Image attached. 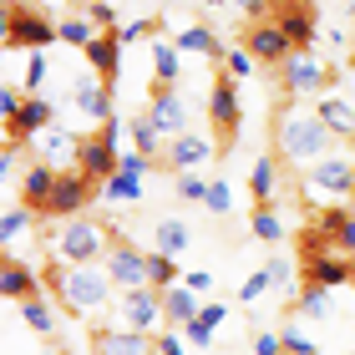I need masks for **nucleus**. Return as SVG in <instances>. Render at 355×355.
Here are the masks:
<instances>
[{"label": "nucleus", "mask_w": 355, "mask_h": 355, "mask_svg": "<svg viewBox=\"0 0 355 355\" xmlns=\"http://www.w3.org/2000/svg\"><path fill=\"white\" fill-rule=\"evenodd\" d=\"M274 153H279L284 168H315L325 153H335V132L315 112H300V107H284L274 117Z\"/></svg>", "instance_id": "obj_1"}, {"label": "nucleus", "mask_w": 355, "mask_h": 355, "mask_svg": "<svg viewBox=\"0 0 355 355\" xmlns=\"http://www.w3.org/2000/svg\"><path fill=\"white\" fill-rule=\"evenodd\" d=\"M112 289H117V284L107 279L102 264H67L56 295H61V304H67L71 315H96V310L112 304Z\"/></svg>", "instance_id": "obj_2"}, {"label": "nucleus", "mask_w": 355, "mask_h": 355, "mask_svg": "<svg viewBox=\"0 0 355 355\" xmlns=\"http://www.w3.org/2000/svg\"><path fill=\"white\" fill-rule=\"evenodd\" d=\"M112 244H117L112 229H107V223H92V218H71L67 229L56 234V254L67 264H102Z\"/></svg>", "instance_id": "obj_3"}, {"label": "nucleus", "mask_w": 355, "mask_h": 355, "mask_svg": "<svg viewBox=\"0 0 355 355\" xmlns=\"http://www.w3.org/2000/svg\"><path fill=\"white\" fill-rule=\"evenodd\" d=\"M300 178H304V198L310 203H325V198H335V193H355V157L350 153H325Z\"/></svg>", "instance_id": "obj_4"}, {"label": "nucleus", "mask_w": 355, "mask_h": 355, "mask_svg": "<svg viewBox=\"0 0 355 355\" xmlns=\"http://www.w3.org/2000/svg\"><path fill=\"white\" fill-rule=\"evenodd\" d=\"M350 274H355V259H345L340 249H330L310 229V239H304V279L320 289H340V284H350Z\"/></svg>", "instance_id": "obj_5"}, {"label": "nucleus", "mask_w": 355, "mask_h": 355, "mask_svg": "<svg viewBox=\"0 0 355 355\" xmlns=\"http://www.w3.org/2000/svg\"><path fill=\"white\" fill-rule=\"evenodd\" d=\"M163 325V295L153 284L142 289H122L117 295V330H132V335H153Z\"/></svg>", "instance_id": "obj_6"}, {"label": "nucleus", "mask_w": 355, "mask_h": 355, "mask_svg": "<svg viewBox=\"0 0 355 355\" xmlns=\"http://www.w3.org/2000/svg\"><path fill=\"white\" fill-rule=\"evenodd\" d=\"M117 142H122V122L112 117V122H102V132L96 137H82V163H76V173H87L92 183H107L112 173H117Z\"/></svg>", "instance_id": "obj_7"}, {"label": "nucleus", "mask_w": 355, "mask_h": 355, "mask_svg": "<svg viewBox=\"0 0 355 355\" xmlns=\"http://www.w3.org/2000/svg\"><path fill=\"white\" fill-rule=\"evenodd\" d=\"M239 117H244V107H239V87H234V76H214V87H208V122H214V132L223 142H234L239 137Z\"/></svg>", "instance_id": "obj_8"}, {"label": "nucleus", "mask_w": 355, "mask_h": 355, "mask_svg": "<svg viewBox=\"0 0 355 355\" xmlns=\"http://www.w3.org/2000/svg\"><path fill=\"white\" fill-rule=\"evenodd\" d=\"M6 46H26V51H51L56 46V26L31 6H10V36Z\"/></svg>", "instance_id": "obj_9"}, {"label": "nucleus", "mask_w": 355, "mask_h": 355, "mask_svg": "<svg viewBox=\"0 0 355 355\" xmlns=\"http://www.w3.org/2000/svg\"><path fill=\"white\" fill-rule=\"evenodd\" d=\"M102 269H107V279L117 284V295H122V289H142V284H148V254L132 249L127 239H117V244L107 249Z\"/></svg>", "instance_id": "obj_10"}, {"label": "nucleus", "mask_w": 355, "mask_h": 355, "mask_svg": "<svg viewBox=\"0 0 355 355\" xmlns=\"http://www.w3.org/2000/svg\"><path fill=\"white\" fill-rule=\"evenodd\" d=\"M92 198H102V193H96V183H92L87 173H76V168H71V173H61V183H56V193H51V203H46V218H76Z\"/></svg>", "instance_id": "obj_11"}, {"label": "nucleus", "mask_w": 355, "mask_h": 355, "mask_svg": "<svg viewBox=\"0 0 355 355\" xmlns=\"http://www.w3.org/2000/svg\"><path fill=\"white\" fill-rule=\"evenodd\" d=\"M330 76H335V71H330V67H320L310 51H295V56L284 61V76H279V82H284V96L295 102V96L325 92V87H330Z\"/></svg>", "instance_id": "obj_12"}, {"label": "nucleus", "mask_w": 355, "mask_h": 355, "mask_svg": "<svg viewBox=\"0 0 355 355\" xmlns=\"http://www.w3.org/2000/svg\"><path fill=\"white\" fill-rule=\"evenodd\" d=\"M244 51L254 56V61H264V67H284L289 56H295V46H289V36L274 21H254L249 31H244Z\"/></svg>", "instance_id": "obj_13"}, {"label": "nucleus", "mask_w": 355, "mask_h": 355, "mask_svg": "<svg viewBox=\"0 0 355 355\" xmlns=\"http://www.w3.org/2000/svg\"><path fill=\"white\" fill-rule=\"evenodd\" d=\"M274 26L289 36V46H295V51H304V46L315 41V31H320L315 0H279V10H274Z\"/></svg>", "instance_id": "obj_14"}, {"label": "nucleus", "mask_w": 355, "mask_h": 355, "mask_svg": "<svg viewBox=\"0 0 355 355\" xmlns=\"http://www.w3.org/2000/svg\"><path fill=\"white\" fill-rule=\"evenodd\" d=\"M46 127H56V107H51V96H26V107L6 122V137H10V142H31V137H41Z\"/></svg>", "instance_id": "obj_15"}, {"label": "nucleus", "mask_w": 355, "mask_h": 355, "mask_svg": "<svg viewBox=\"0 0 355 355\" xmlns=\"http://www.w3.org/2000/svg\"><path fill=\"white\" fill-rule=\"evenodd\" d=\"M36 148H41V163L56 168V173H71L76 163H82V137L67 132V127H46V132L36 137Z\"/></svg>", "instance_id": "obj_16"}, {"label": "nucleus", "mask_w": 355, "mask_h": 355, "mask_svg": "<svg viewBox=\"0 0 355 355\" xmlns=\"http://www.w3.org/2000/svg\"><path fill=\"white\" fill-rule=\"evenodd\" d=\"M71 102H76V112H87L92 122H112V87L96 71H82L71 82Z\"/></svg>", "instance_id": "obj_17"}, {"label": "nucleus", "mask_w": 355, "mask_h": 355, "mask_svg": "<svg viewBox=\"0 0 355 355\" xmlns=\"http://www.w3.org/2000/svg\"><path fill=\"white\" fill-rule=\"evenodd\" d=\"M315 234L325 239L330 249H340L345 259H355V208H320Z\"/></svg>", "instance_id": "obj_18"}, {"label": "nucleus", "mask_w": 355, "mask_h": 355, "mask_svg": "<svg viewBox=\"0 0 355 355\" xmlns=\"http://www.w3.org/2000/svg\"><path fill=\"white\" fill-rule=\"evenodd\" d=\"M148 117H153V127H157V132H163L168 142L188 132V102H183L178 92H153V102H148Z\"/></svg>", "instance_id": "obj_19"}, {"label": "nucleus", "mask_w": 355, "mask_h": 355, "mask_svg": "<svg viewBox=\"0 0 355 355\" xmlns=\"http://www.w3.org/2000/svg\"><path fill=\"white\" fill-rule=\"evenodd\" d=\"M41 295V274L21 264V259H10V254H0V300H36Z\"/></svg>", "instance_id": "obj_20"}, {"label": "nucleus", "mask_w": 355, "mask_h": 355, "mask_svg": "<svg viewBox=\"0 0 355 355\" xmlns=\"http://www.w3.org/2000/svg\"><path fill=\"white\" fill-rule=\"evenodd\" d=\"M56 183H61V173H56V168L31 163V168H26V178H21V208H31L36 218H46V203H51Z\"/></svg>", "instance_id": "obj_21"}, {"label": "nucleus", "mask_w": 355, "mask_h": 355, "mask_svg": "<svg viewBox=\"0 0 355 355\" xmlns=\"http://www.w3.org/2000/svg\"><path fill=\"white\" fill-rule=\"evenodd\" d=\"M208 157H214V142L198 137V132H183V137L168 142V168L173 173H198Z\"/></svg>", "instance_id": "obj_22"}, {"label": "nucleus", "mask_w": 355, "mask_h": 355, "mask_svg": "<svg viewBox=\"0 0 355 355\" xmlns=\"http://www.w3.org/2000/svg\"><path fill=\"white\" fill-rule=\"evenodd\" d=\"M82 56H87V67H92L96 76H102L107 87L117 82V71H122V41H117V31H102V36H96Z\"/></svg>", "instance_id": "obj_23"}, {"label": "nucleus", "mask_w": 355, "mask_h": 355, "mask_svg": "<svg viewBox=\"0 0 355 355\" xmlns=\"http://www.w3.org/2000/svg\"><path fill=\"white\" fill-rule=\"evenodd\" d=\"M96 355H157L153 350V335H132V330H96V340H92Z\"/></svg>", "instance_id": "obj_24"}, {"label": "nucleus", "mask_w": 355, "mask_h": 355, "mask_svg": "<svg viewBox=\"0 0 355 355\" xmlns=\"http://www.w3.org/2000/svg\"><path fill=\"white\" fill-rule=\"evenodd\" d=\"M178 76H183V51H178L173 41L157 36V41H153V82H157L153 92H173Z\"/></svg>", "instance_id": "obj_25"}, {"label": "nucleus", "mask_w": 355, "mask_h": 355, "mask_svg": "<svg viewBox=\"0 0 355 355\" xmlns=\"http://www.w3.org/2000/svg\"><path fill=\"white\" fill-rule=\"evenodd\" d=\"M198 310H203V300L193 295L188 284H173L168 295H163V325H168V330H183Z\"/></svg>", "instance_id": "obj_26"}, {"label": "nucleus", "mask_w": 355, "mask_h": 355, "mask_svg": "<svg viewBox=\"0 0 355 355\" xmlns=\"http://www.w3.org/2000/svg\"><path fill=\"white\" fill-rule=\"evenodd\" d=\"M173 46H178L183 56H208V61L218 56V61H223V46H218V36H214L208 26H183V31L173 36Z\"/></svg>", "instance_id": "obj_27"}, {"label": "nucleus", "mask_w": 355, "mask_h": 355, "mask_svg": "<svg viewBox=\"0 0 355 355\" xmlns=\"http://www.w3.org/2000/svg\"><path fill=\"white\" fill-rule=\"evenodd\" d=\"M274 193H279V157H259L254 163V173H249V198H254V208L259 203H274Z\"/></svg>", "instance_id": "obj_28"}, {"label": "nucleus", "mask_w": 355, "mask_h": 355, "mask_svg": "<svg viewBox=\"0 0 355 355\" xmlns=\"http://www.w3.org/2000/svg\"><path fill=\"white\" fill-rule=\"evenodd\" d=\"M315 117L325 122L335 137H355V107H350V102H340V96H320Z\"/></svg>", "instance_id": "obj_29"}, {"label": "nucleus", "mask_w": 355, "mask_h": 355, "mask_svg": "<svg viewBox=\"0 0 355 355\" xmlns=\"http://www.w3.org/2000/svg\"><path fill=\"white\" fill-rule=\"evenodd\" d=\"M21 320H26V330L31 335H46V340H51L56 335V304L51 300H21Z\"/></svg>", "instance_id": "obj_30"}, {"label": "nucleus", "mask_w": 355, "mask_h": 355, "mask_svg": "<svg viewBox=\"0 0 355 355\" xmlns=\"http://www.w3.org/2000/svg\"><path fill=\"white\" fill-rule=\"evenodd\" d=\"M102 198H107V203H142V178L117 168V173L102 183Z\"/></svg>", "instance_id": "obj_31"}, {"label": "nucleus", "mask_w": 355, "mask_h": 355, "mask_svg": "<svg viewBox=\"0 0 355 355\" xmlns=\"http://www.w3.org/2000/svg\"><path fill=\"white\" fill-rule=\"evenodd\" d=\"M249 234L259 239V244H274V239H284V218H279V208L274 203H259L249 214Z\"/></svg>", "instance_id": "obj_32"}, {"label": "nucleus", "mask_w": 355, "mask_h": 355, "mask_svg": "<svg viewBox=\"0 0 355 355\" xmlns=\"http://www.w3.org/2000/svg\"><path fill=\"white\" fill-rule=\"evenodd\" d=\"M153 234H157V249H153V254H168V259H178V254L188 249V239H193L183 218H163Z\"/></svg>", "instance_id": "obj_33"}, {"label": "nucleus", "mask_w": 355, "mask_h": 355, "mask_svg": "<svg viewBox=\"0 0 355 355\" xmlns=\"http://www.w3.org/2000/svg\"><path fill=\"white\" fill-rule=\"evenodd\" d=\"M148 284L157 289V295H168L173 284H183V264L168 259V254H148Z\"/></svg>", "instance_id": "obj_34"}, {"label": "nucleus", "mask_w": 355, "mask_h": 355, "mask_svg": "<svg viewBox=\"0 0 355 355\" xmlns=\"http://www.w3.org/2000/svg\"><path fill=\"white\" fill-rule=\"evenodd\" d=\"M127 132H132V142H137L132 153H148V157H157V153H163V142H168V137L153 127V117H148V112H137V117L127 122Z\"/></svg>", "instance_id": "obj_35"}, {"label": "nucleus", "mask_w": 355, "mask_h": 355, "mask_svg": "<svg viewBox=\"0 0 355 355\" xmlns=\"http://www.w3.org/2000/svg\"><path fill=\"white\" fill-rule=\"evenodd\" d=\"M96 36H102V31H96V26L87 21V15H71V21H61V26H56V41L76 46V51H87V46H92Z\"/></svg>", "instance_id": "obj_36"}, {"label": "nucleus", "mask_w": 355, "mask_h": 355, "mask_svg": "<svg viewBox=\"0 0 355 355\" xmlns=\"http://www.w3.org/2000/svg\"><path fill=\"white\" fill-rule=\"evenodd\" d=\"M36 223L31 208H10V214H0V249H10L15 239H26V229Z\"/></svg>", "instance_id": "obj_37"}, {"label": "nucleus", "mask_w": 355, "mask_h": 355, "mask_svg": "<svg viewBox=\"0 0 355 355\" xmlns=\"http://www.w3.org/2000/svg\"><path fill=\"white\" fill-rule=\"evenodd\" d=\"M330 295H335V289H320V284H304V295H300L295 304H300V315H304V320H320V315H325V310H330Z\"/></svg>", "instance_id": "obj_38"}, {"label": "nucleus", "mask_w": 355, "mask_h": 355, "mask_svg": "<svg viewBox=\"0 0 355 355\" xmlns=\"http://www.w3.org/2000/svg\"><path fill=\"white\" fill-rule=\"evenodd\" d=\"M203 208H208V214H229V208H234V188L229 183H223V178H208V198H203Z\"/></svg>", "instance_id": "obj_39"}, {"label": "nucleus", "mask_w": 355, "mask_h": 355, "mask_svg": "<svg viewBox=\"0 0 355 355\" xmlns=\"http://www.w3.org/2000/svg\"><path fill=\"white\" fill-rule=\"evenodd\" d=\"M46 51H31L26 56V96H41V87H46Z\"/></svg>", "instance_id": "obj_40"}, {"label": "nucleus", "mask_w": 355, "mask_h": 355, "mask_svg": "<svg viewBox=\"0 0 355 355\" xmlns=\"http://www.w3.org/2000/svg\"><path fill=\"white\" fill-rule=\"evenodd\" d=\"M279 345H284V355H320L315 340H310L300 325H284V330H279Z\"/></svg>", "instance_id": "obj_41"}, {"label": "nucleus", "mask_w": 355, "mask_h": 355, "mask_svg": "<svg viewBox=\"0 0 355 355\" xmlns=\"http://www.w3.org/2000/svg\"><path fill=\"white\" fill-rule=\"evenodd\" d=\"M178 198H183V203H203V198H208V178H198V173H178Z\"/></svg>", "instance_id": "obj_42"}, {"label": "nucleus", "mask_w": 355, "mask_h": 355, "mask_svg": "<svg viewBox=\"0 0 355 355\" xmlns=\"http://www.w3.org/2000/svg\"><path fill=\"white\" fill-rule=\"evenodd\" d=\"M214 335H218V330H214V325H203L198 315H193L188 325H183V340H188L193 350H208V345H214Z\"/></svg>", "instance_id": "obj_43"}, {"label": "nucleus", "mask_w": 355, "mask_h": 355, "mask_svg": "<svg viewBox=\"0 0 355 355\" xmlns=\"http://www.w3.org/2000/svg\"><path fill=\"white\" fill-rule=\"evenodd\" d=\"M249 67H254V56L244 51V46H234V51H223V76H249Z\"/></svg>", "instance_id": "obj_44"}, {"label": "nucleus", "mask_w": 355, "mask_h": 355, "mask_svg": "<svg viewBox=\"0 0 355 355\" xmlns=\"http://www.w3.org/2000/svg\"><path fill=\"white\" fill-rule=\"evenodd\" d=\"M157 31H163L157 21H127V26H117V41H122V46H127V41H142V36L157 41Z\"/></svg>", "instance_id": "obj_45"}, {"label": "nucleus", "mask_w": 355, "mask_h": 355, "mask_svg": "<svg viewBox=\"0 0 355 355\" xmlns=\"http://www.w3.org/2000/svg\"><path fill=\"white\" fill-rule=\"evenodd\" d=\"M87 21L102 26V31H117V10H112L107 0H87Z\"/></svg>", "instance_id": "obj_46"}, {"label": "nucleus", "mask_w": 355, "mask_h": 355, "mask_svg": "<svg viewBox=\"0 0 355 355\" xmlns=\"http://www.w3.org/2000/svg\"><path fill=\"white\" fill-rule=\"evenodd\" d=\"M264 289H274V284H269V269H259V274H249V279L239 284V300H244V304H254V300L264 295Z\"/></svg>", "instance_id": "obj_47"}, {"label": "nucleus", "mask_w": 355, "mask_h": 355, "mask_svg": "<svg viewBox=\"0 0 355 355\" xmlns=\"http://www.w3.org/2000/svg\"><path fill=\"white\" fill-rule=\"evenodd\" d=\"M117 168H122V173H137V178H148V173L157 168V157H148V153H122V157H117Z\"/></svg>", "instance_id": "obj_48"}, {"label": "nucleus", "mask_w": 355, "mask_h": 355, "mask_svg": "<svg viewBox=\"0 0 355 355\" xmlns=\"http://www.w3.org/2000/svg\"><path fill=\"white\" fill-rule=\"evenodd\" d=\"M153 350H157V355H188V340H183V330H163V335L153 340Z\"/></svg>", "instance_id": "obj_49"}, {"label": "nucleus", "mask_w": 355, "mask_h": 355, "mask_svg": "<svg viewBox=\"0 0 355 355\" xmlns=\"http://www.w3.org/2000/svg\"><path fill=\"white\" fill-rule=\"evenodd\" d=\"M264 269H269V284L274 289H295V269H289V259H269Z\"/></svg>", "instance_id": "obj_50"}, {"label": "nucleus", "mask_w": 355, "mask_h": 355, "mask_svg": "<svg viewBox=\"0 0 355 355\" xmlns=\"http://www.w3.org/2000/svg\"><path fill=\"white\" fill-rule=\"evenodd\" d=\"M183 284L193 289V295H214V274H208V269H183Z\"/></svg>", "instance_id": "obj_51"}, {"label": "nucleus", "mask_w": 355, "mask_h": 355, "mask_svg": "<svg viewBox=\"0 0 355 355\" xmlns=\"http://www.w3.org/2000/svg\"><path fill=\"white\" fill-rule=\"evenodd\" d=\"M21 107H26V96H21V92H15V87H0V122H10Z\"/></svg>", "instance_id": "obj_52"}, {"label": "nucleus", "mask_w": 355, "mask_h": 355, "mask_svg": "<svg viewBox=\"0 0 355 355\" xmlns=\"http://www.w3.org/2000/svg\"><path fill=\"white\" fill-rule=\"evenodd\" d=\"M198 320H203V325H223V320H229V304H218V300H203V310H198Z\"/></svg>", "instance_id": "obj_53"}, {"label": "nucleus", "mask_w": 355, "mask_h": 355, "mask_svg": "<svg viewBox=\"0 0 355 355\" xmlns=\"http://www.w3.org/2000/svg\"><path fill=\"white\" fill-rule=\"evenodd\" d=\"M254 355H284V345H279V330H264L259 340H254Z\"/></svg>", "instance_id": "obj_54"}, {"label": "nucleus", "mask_w": 355, "mask_h": 355, "mask_svg": "<svg viewBox=\"0 0 355 355\" xmlns=\"http://www.w3.org/2000/svg\"><path fill=\"white\" fill-rule=\"evenodd\" d=\"M10 168H15V153H10V148H0V183L10 178Z\"/></svg>", "instance_id": "obj_55"}, {"label": "nucleus", "mask_w": 355, "mask_h": 355, "mask_svg": "<svg viewBox=\"0 0 355 355\" xmlns=\"http://www.w3.org/2000/svg\"><path fill=\"white\" fill-rule=\"evenodd\" d=\"M10 36V10H0V41Z\"/></svg>", "instance_id": "obj_56"}, {"label": "nucleus", "mask_w": 355, "mask_h": 355, "mask_svg": "<svg viewBox=\"0 0 355 355\" xmlns=\"http://www.w3.org/2000/svg\"><path fill=\"white\" fill-rule=\"evenodd\" d=\"M36 355H67V350H61V345H46V350H36Z\"/></svg>", "instance_id": "obj_57"}, {"label": "nucleus", "mask_w": 355, "mask_h": 355, "mask_svg": "<svg viewBox=\"0 0 355 355\" xmlns=\"http://www.w3.org/2000/svg\"><path fill=\"white\" fill-rule=\"evenodd\" d=\"M0 10H10V6H6V0H0Z\"/></svg>", "instance_id": "obj_58"}, {"label": "nucleus", "mask_w": 355, "mask_h": 355, "mask_svg": "<svg viewBox=\"0 0 355 355\" xmlns=\"http://www.w3.org/2000/svg\"><path fill=\"white\" fill-rule=\"evenodd\" d=\"M350 289H355V274H350Z\"/></svg>", "instance_id": "obj_59"}, {"label": "nucleus", "mask_w": 355, "mask_h": 355, "mask_svg": "<svg viewBox=\"0 0 355 355\" xmlns=\"http://www.w3.org/2000/svg\"><path fill=\"white\" fill-rule=\"evenodd\" d=\"M350 10H355V0H350Z\"/></svg>", "instance_id": "obj_60"}, {"label": "nucleus", "mask_w": 355, "mask_h": 355, "mask_svg": "<svg viewBox=\"0 0 355 355\" xmlns=\"http://www.w3.org/2000/svg\"><path fill=\"white\" fill-rule=\"evenodd\" d=\"M350 198H355V193H350Z\"/></svg>", "instance_id": "obj_61"}, {"label": "nucleus", "mask_w": 355, "mask_h": 355, "mask_svg": "<svg viewBox=\"0 0 355 355\" xmlns=\"http://www.w3.org/2000/svg\"><path fill=\"white\" fill-rule=\"evenodd\" d=\"M350 355H355V350H350Z\"/></svg>", "instance_id": "obj_62"}]
</instances>
